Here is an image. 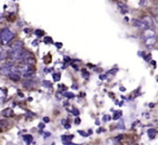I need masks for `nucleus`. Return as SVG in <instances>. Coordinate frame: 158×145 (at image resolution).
<instances>
[{
    "label": "nucleus",
    "mask_w": 158,
    "mask_h": 145,
    "mask_svg": "<svg viewBox=\"0 0 158 145\" xmlns=\"http://www.w3.org/2000/svg\"><path fill=\"white\" fill-rule=\"evenodd\" d=\"M64 97H67V99H73V97H75V95L73 94V93L65 92V93H64Z\"/></svg>",
    "instance_id": "12"
},
{
    "label": "nucleus",
    "mask_w": 158,
    "mask_h": 145,
    "mask_svg": "<svg viewBox=\"0 0 158 145\" xmlns=\"http://www.w3.org/2000/svg\"><path fill=\"white\" fill-rule=\"evenodd\" d=\"M14 38V33L10 31L9 28H3L0 31V42L3 46H7L11 42V40Z\"/></svg>",
    "instance_id": "1"
},
{
    "label": "nucleus",
    "mask_w": 158,
    "mask_h": 145,
    "mask_svg": "<svg viewBox=\"0 0 158 145\" xmlns=\"http://www.w3.org/2000/svg\"><path fill=\"white\" fill-rule=\"evenodd\" d=\"M49 120H50V119H49L48 117H44V121H46V122H48Z\"/></svg>",
    "instance_id": "22"
},
{
    "label": "nucleus",
    "mask_w": 158,
    "mask_h": 145,
    "mask_svg": "<svg viewBox=\"0 0 158 145\" xmlns=\"http://www.w3.org/2000/svg\"><path fill=\"white\" fill-rule=\"evenodd\" d=\"M23 139H24L25 142L28 143V144H29V143L33 142V140H34V139H33V135H31V134H25V135L23 136Z\"/></svg>",
    "instance_id": "10"
},
{
    "label": "nucleus",
    "mask_w": 158,
    "mask_h": 145,
    "mask_svg": "<svg viewBox=\"0 0 158 145\" xmlns=\"http://www.w3.org/2000/svg\"><path fill=\"white\" fill-rule=\"evenodd\" d=\"M157 40H158L157 35H155V36H152V37H148V38H145V39H143V42H144V44L146 47L151 48V47L155 46L156 42H157Z\"/></svg>",
    "instance_id": "3"
},
{
    "label": "nucleus",
    "mask_w": 158,
    "mask_h": 145,
    "mask_svg": "<svg viewBox=\"0 0 158 145\" xmlns=\"http://www.w3.org/2000/svg\"><path fill=\"white\" fill-rule=\"evenodd\" d=\"M62 139V142H66V141H72L74 139V135L72 134H64V135L61 136Z\"/></svg>",
    "instance_id": "9"
},
{
    "label": "nucleus",
    "mask_w": 158,
    "mask_h": 145,
    "mask_svg": "<svg viewBox=\"0 0 158 145\" xmlns=\"http://www.w3.org/2000/svg\"><path fill=\"white\" fill-rule=\"evenodd\" d=\"M1 19H2V14H0V20H1Z\"/></svg>",
    "instance_id": "26"
},
{
    "label": "nucleus",
    "mask_w": 158,
    "mask_h": 145,
    "mask_svg": "<svg viewBox=\"0 0 158 145\" xmlns=\"http://www.w3.org/2000/svg\"><path fill=\"white\" fill-rule=\"evenodd\" d=\"M141 20L143 21V22L146 24V26L148 27V28H152V27H154V23H153V20H152L149 16H143Z\"/></svg>",
    "instance_id": "5"
},
{
    "label": "nucleus",
    "mask_w": 158,
    "mask_h": 145,
    "mask_svg": "<svg viewBox=\"0 0 158 145\" xmlns=\"http://www.w3.org/2000/svg\"><path fill=\"white\" fill-rule=\"evenodd\" d=\"M103 119H104V121H106V120L108 121V120H110V117L108 116V115H105V116H104V118H103Z\"/></svg>",
    "instance_id": "19"
},
{
    "label": "nucleus",
    "mask_w": 158,
    "mask_h": 145,
    "mask_svg": "<svg viewBox=\"0 0 158 145\" xmlns=\"http://www.w3.org/2000/svg\"><path fill=\"white\" fill-rule=\"evenodd\" d=\"M78 133H79V134H81V135H84V136H88V133H85V132H84V131H81V130H79Z\"/></svg>",
    "instance_id": "17"
},
{
    "label": "nucleus",
    "mask_w": 158,
    "mask_h": 145,
    "mask_svg": "<svg viewBox=\"0 0 158 145\" xmlns=\"http://www.w3.org/2000/svg\"><path fill=\"white\" fill-rule=\"evenodd\" d=\"M9 78L11 80H13V81H19V80L21 79V77H20V75L18 74V72H10L9 75Z\"/></svg>",
    "instance_id": "7"
},
{
    "label": "nucleus",
    "mask_w": 158,
    "mask_h": 145,
    "mask_svg": "<svg viewBox=\"0 0 158 145\" xmlns=\"http://www.w3.org/2000/svg\"><path fill=\"white\" fill-rule=\"evenodd\" d=\"M53 78H54L55 81H59L60 78H61V75L60 74H53Z\"/></svg>",
    "instance_id": "14"
},
{
    "label": "nucleus",
    "mask_w": 158,
    "mask_h": 145,
    "mask_svg": "<svg viewBox=\"0 0 158 145\" xmlns=\"http://www.w3.org/2000/svg\"><path fill=\"white\" fill-rule=\"evenodd\" d=\"M155 21H156V22L158 23V13H157V14H156V15H155Z\"/></svg>",
    "instance_id": "24"
},
{
    "label": "nucleus",
    "mask_w": 158,
    "mask_h": 145,
    "mask_svg": "<svg viewBox=\"0 0 158 145\" xmlns=\"http://www.w3.org/2000/svg\"><path fill=\"white\" fill-rule=\"evenodd\" d=\"M72 113H74L75 116H78V115H79V110H76V108H73Z\"/></svg>",
    "instance_id": "16"
},
{
    "label": "nucleus",
    "mask_w": 158,
    "mask_h": 145,
    "mask_svg": "<svg viewBox=\"0 0 158 145\" xmlns=\"http://www.w3.org/2000/svg\"><path fill=\"white\" fill-rule=\"evenodd\" d=\"M44 85H46V86L51 87V84H50V82H48V81H44Z\"/></svg>",
    "instance_id": "21"
},
{
    "label": "nucleus",
    "mask_w": 158,
    "mask_h": 145,
    "mask_svg": "<svg viewBox=\"0 0 158 145\" xmlns=\"http://www.w3.org/2000/svg\"><path fill=\"white\" fill-rule=\"evenodd\" d=\"M132 25H133L134 27H136V28L141 29V31H144V29L148 28V27L146 26V24H145L141 19H133V20H132Z\"/></svg>",
    "instance_id": "2"
},
{
    "label": "nucleus",
    "mask_w": 158,
    "mask_h": 145,
    "mask_svg": "<svg viewBox=\"0 0 158 145\" xmlns=\"http://www.w3.org/2000/svg\"><path fill=\"white\" fill-rule=\"evenodd\" d=\"M36 35H37L38 37H41V36H44V31H40V29H37V31H36Z\"/></svg>",
    "instance_id": "13"
},
{
    "label": "nucleus",
    "mask_w": 158,
    "mask_h": 145,
    "mask_svg": "<svg viewBox=\"0 0 158 145\" xmlns=\"http://www.w3.org/2000/svg\"><path fill=\"white\" fill-rule=\"evenodd\" d=\"M117 127H118V128H125V126H123V123H119V125L117 126Z\"/></svg>",
    "instance_id": "23"
},
{
    "label": "nucleus",
    "mask_w": 158,
    "mask_h": 145,
    "mask_svg": "<svg viewBox=\"0 0 158 145\" xmlns=\"http://www.w3.org/2000/svg\"><path fill=\"white\" fill-rule=\"evenodd\" d=\"M56 44L57 48H61V44H60V42H57V44Z\"/></svg>",
    "instance_id": "25"
},
{
    "label": "nucleus",
    "mask_w": 158,
    "mask_h": 145,
    "mask_svg": "<svg viewBox=\"0 0 158 145\" xmlns=\"http://www.w3.org/2000/svg\"><path fill=\"white\" fill-rule=\"evenodd\" d=\"M75 123H76V125H79V123H80V119H79V118L75 119Z\"/></svg>",
    "instance_id": "20"
},
{
    "label": "nucleus",
    "mask_w": 158,
    "mask_h": 145,
    "mask_svg": "<svg viewBox=\"0 0 158 145\" xmlns=\"http://www.w3.org/2000/svg\"><path fill=\"white\" fill-rule=\"evenodd\" d=\"M23 49V42L22 41H15L10 46V51H16Z\"/></svg>",
    "instance_id": "4"
},
{
    "label": "nucleus",
    "mask_w": 158,
    "mask_h": 145,
    "mask_svg": "<svg viewBox=\"0 0 158 145\" xmlns=\"http://www.w3.org/2000/svg\"><path fill=\"white\" fill-rule=\"evenodd\" d=\"M1 114L5 117H11L13 115V110H12V108H6L1 112Z\"/></svg>",
    "instance_id": "8"
},
{
    "label": "nucleus",
    "mask_w": 158,
    "mask_h": 145,
    "mask_svg": "<svg viewBox=\"0 0 158 145\" xmlns=\"http://www.w3.org/2000/svg\"><path fill=\"white\" fill-rule=\"evenodd\" d=\"M147 133H148V136L151 139H154V138H155V135H156V131L154 129H149L148 131H147Z\"/></svg>",
    "instance_id": "11"
},
{
    "label": "nucleus",
    "mask_w": 158,
    "mask_h": 145,
    "mask_svg": "<svg viewBox=\"0 0 158 145\" xmlns=\"http://www.w3.org/2000/svg\"><path fill=\"white\" fill-rule=\"evenodd\" d=\"M117 6H118V8H119V9H120L123 12H127V11H128V9H129V8H128V6L126 5L125 2H123L121 0H118V1H117Z\"/></svg>",
    "instance_id": "6"
},
{
    "label": "nucleus",
    "mask_w": 158,
    "mask_h": 145,
    "mask_svg": "<svg viewBox=\"0 0 158 145\" xmlns=\"http://www.w3.org/2000/svg\"><path fill=\"white\" fill-rule=\"evenodd\" d=\"M120 116H121V112H116L114 115V119H118Z\"/></svg>",
    "instance_id": "15"
},
{
    "label": "nucleus",
    "mask_w": 158,
    "mask_h": 145,
    "mask_svg": "<svg viewBox=\"0 0 158 145\" xmlns=\"http://www.w3.org/2000/svg\"><path fill=\"white\" fill-rule=\"evenodd\" d=\"M44 42H52V39H51L50 37H47V38H44Z\"/></svg>",
    "instance_id": "18"
}]
</instances>
